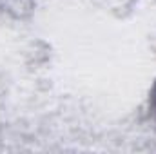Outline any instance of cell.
<instances>
[{
    "label": "cell",
    "mask_w": 156,
    "mask_h": 154,
    "mask_svg": "<svg viewBox=\"0 0 156 154\" xmlns=\"http://www.w3.org/2000/svg\"><path fill=\"white\" fill-rule=\"evenodd\" d=\"M151 109L156 114V83H154V87H153V91H151Z\"/></svg>",
    "instance_id": "cell-1"
}]
</instances>
